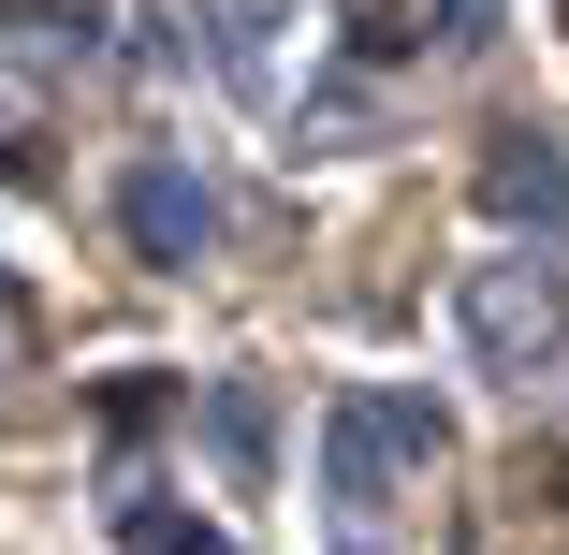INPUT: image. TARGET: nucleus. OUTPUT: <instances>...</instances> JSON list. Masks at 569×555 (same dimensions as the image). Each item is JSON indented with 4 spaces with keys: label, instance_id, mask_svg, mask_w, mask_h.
Listing matches in <instances>:
<instances>
[{
    "label": "nucleus",
    "instance_id": "obj_1",
    "mask_svg": "<svg viewBox=\"0 0 569 555\" xmlns=\"http://www.w3.org/2000/svg\"><path fill=\"white\" fill-rule=\"evenodd\" d=\"M409 468H438V409H409V395H336V409H321V541H336V555H409V541H395Z\"/></svg>",
    "mask_w": 569,
    "mask_h": 555
},
{
    "label": "nucleus",
    "instance_id": "obj_2",
    "mask_svg": "<svg viewBox=\"0 0 569 555\" xmlns=\"http://www.w3.org/2000/svg\"><path fill=\"white\" fill-rule=\"evenodd\" d=\"M452 337H468L482 380L555 395V380H569V264H555V249H497V264H468V278H452Z\"/></svg>",
    "mask_w": 569,
    "mask_h": 555
},
{
    "label": "nucleus",
    "instance_id": "obj_3",
    "mask_svg": "<svg viewBox=\"0 0 569 555\" xmlns=\"http://www.w3.org/2000/svg\"><path fill=\"white\" fill-rule=\"evenodd\" d=\"M102 59V0H0V147H30Z\"/></svg>",
    "mask_w": 569,
    "mask_h": 555
},
{
    "label": "nucleus",
    "instance_id": "obj_4",
    "mask_svg": "<svg viewBox=\"0 0 569 555\" xmlns=\"http://www.w3.org/2000/svg\"><path fill=\"white\" fill-rule=\"evenodd\" d=\"M118 235L161 264V278H190L204 249H219V190H204V161H176V147H147L132 176H118Z\"/></svg>",
    "mask_w": 569,
    "mask_h": 555
},
{
    "label": "nucleus",
    "instance_id": "obj_5",
    "mask_svg": "<svg viewBox=\"0 0 569 555\" xmlns=\"http://www.w3.org/2000/svg\"><path fill=\"white\" fill-rule=\"evenodd\" d=\"M482 205L511 219V249H555V264H569V132H497Z\"/></svg>",
    "mask_w": 569,
    "mask_h": 555
},
{
    "label": "nucleus",
    "instance_id": "obj_6",
    "mask_svg": "<svg viewBox=\"0 0 569 555\" xmlns=\"http://www.w3.org/2000/svg\"><path fill=\"white\" fill-rule=\"evenodd\" d=\"M366 132H380V88L366 73H321L307 88V147H366Z\"/></svg>",
    "mask_w": 569,
    "mask_h": 555
},
{
    "label": "nucleus",
    "instance_id": "obj_7",
    "mask_svg": "<svg viewBox=\"0 0 569 555\" xmlns=\"http://www.w3.org/2000/svg\"><path fill=\"white\" fill-rule=\"evenodd\" d=\"M204 438H219V468L249 483V468H263V395H249V380H204Z\"/></svg>",
    "mask_w": 569,
    "mask_h": 555
},
{
    "label": "nucleus",
    "instance_id": "obj_8",
    "mask_svg": "<svg viewBox=\"0 0 569 555\" xmlns=\"http://www.w3.org/2000/svg\"><path fill=\"white\" fill-rule=\"evenodd\" d=\"M118 555H234L219 526H176L161 497H118Z\"/></svg>",
    "mask_w": 569,
    "mask_h": 555
},
{
    "label": "nucleus",
    "instance_id": "obj_9",
    "mask_svg": "<svg viewBox=\"0 0 569 555\" xmlns=\"http://www.w3.org/2000/svg\"><path fill=\"white\" fill-rule=\"evenodd\" d=\"M438 44L468 59V44H497V0H438Z\"/></svg>",
    "mask_w": 569,
    "mask_h": 555
}]
</instances>
